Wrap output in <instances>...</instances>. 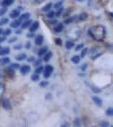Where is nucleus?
Instances as JSON below:
<instances>
[{
	"label": "nucleus",
	"instance_id": "obj_36",
	"mask_svg": "<svg viewBox=\"0 0 113 127\" xmlns=\"http://www.w3.org/2000/svg\"><path fill=\"white\" fill-rule=\"evenodd\" d=\"M62 5H63V1H59V2L54 3V9H58L60 7H62Z\"/></svg>",
	"mask_w": 113,
	"mask_h": 127
},
{
	"label": "nucleus",
	"instance_id": "obj_12",
	"mask_svg": "<svg viewBox=\"0 0 113 127\" xmlns=\"http://www.w3.org/2000/svg\"><path fill=\"white\" fill-rule=\"evenodd\" d=\"M33 21L31 20V19H27V20H24V23H22V28L23 29H26V28H28V27L31 26V24H32Z\"/></svg>",
	"mask_w": 113,
	"mask_h": 127
},
{
	"label": "nucleus",
	"instance_id": "obj_23",
	"mask_svg": "<svg viewBox=\"0 0 113 127\" xmlns=\"http://www.w3.org/2000/svg\"><path fill=\"white\" fill-rule=\"evenodd\" d=\"M76 18H77V16H71V17L67 18V19H65V21H63V24H70V23H72L74 20H76Z\"/></svg>",
	"mask_w": 113,
	"mask_h": 127
},
{
	"label": "nucleus",
	"instance_id": "obj_32",
	"mask_svg": "<svg viewBox=\"0 0 113 127\" xmlns=\"http://www.w3.org/2000/svg\"><path fill=\"white\" fill-rule=\"evenodd\" d=\"M2 35L3 36H9V35H11V29L10 28H8V29H6V30H3V33H2Z\"/></svg>",
	"mask_w": 113,
	"mask_h": 127
},
{
	"label": "nucleus",
	"instance_id": "obj_17",
	"mask_svg": "<svg viewBox=\"0 0 113 127\" xmlns=\"http://www.w3.org/2000/svg\"><path fill=\"white\" fill-rule=\"evenodd\" d=\"M51 57H52V52L48 51V52L43 55V61H44V62H48V61H50Z\"/></svg>",
	"mask_w": 113,
	"mask_h": 127
},
{
	"label": "nucleus",
	"instance_id": "obj_47",
	"mask_svg": "<svg viewBox=\"0 0 113 127\" xmlns=\"http://www.w3.org/2000/svg\"><path fill=\"white\" fill-rule=\"evenodd\" d=\"M56 43L58 45H60V46L62 45V42H61V39H60V38H56Z\"/></svg>",
	"mask_w": 113,
	"mask_h": 127
},
{
	"label": "nucleus",
	"instance_id": "obj_29",
	"mask_svg": "<svg viewBox=\"0 0 113 127\" xmlns=\"http://www.w3.org/2000/svg\"><path fill=\"white\" fill-rule=\"evenodd\" d=\"M43 69H44V66H42V65L36 66V68H35V73L36 74H41L42 72H43Z\"/></svg>",
	"mask_w": 113,
	"mask_h": 127
},
{
	"label": "nucleus",
	"instance_id": "obj_54",
	"mask_svg": "<svg viewBox=\"0 0 113 127\" xmlns=\"http://www.w3.org/2000/svg\"><path fill=\"white\" fill-rule=\"evenodd\" d=\"M16 9H17V10H19V11H21V10H23V7H22V6H19V7H17V8H16Z\"/></svg>",
	"mask_w": 113,
	"mask_h": 127
},
{
	"label": "nucleus",
	"instance_id": "obj_50",
	"mask_svg": "<svg viewBox=\"0 0 113 127\" xmlns=\"http://www.w3.org/2000/svg\"><path fill=\"white\" fill-rule=\"evenodd\" d=\"M42 1H43V0H33V2L36 3V5H37V3H41Z\"/></svg>",
	"mask_w": 113,
	"mask_h": 127
},
{
	"label": "nucleus",
	"instance_id": "obj_18",
	"mask_svg": "<svg viewBox=\"0 0 113 127\" xmlns=\"http://www.w3.org/2000/svg\"><path fill=\"white\" fill-rule=\"evenodd\" d=\"M48 51L49 50H48L46 46H43V47H41L39 51H37V55H39V56H43L45 53H46V52H48Z\"/></svg>",
	"mask_w": 113,
	"mask_h": 127
},
{
	"label": "nucleus",
	"instance_id": "obj_44",
	"mask_svg": "<svg viewBox=\"0 0 113 127\" xmlns=\"http://www.w3.org/2000/svg\"><path fill=\"white\" fill-rule=\"evenodd\" d=\"M6 41V36H3V35H0V44L2 43V42Z\"/></svg>",
	"mask_w": 113,
	"mask_h": 127
},
{
	"label": "nucleus",
	"instance_id": "obj_13",
	"mask_svg": "<svg viewBox=\"0 0 113 127\" xmlns=\"http://www.w3.org/2000/svg\"><path fill=\"white\" fill-rule=\"evenodd\" d=\"M65 46H66V48H67V50H72V48L75 47L74 41H67L65 43Z\"/></svg>",
	"mask_w": 113,
	"mask_h": 127
},
{
	"label": "nucleus",
	"instance_id": "obj_5",
	"mask_svg": "<svg viewBox=\"0 0 113 127\" xmlns=\"http://www.w3.org/2000/svg\"><path fill=\"white\" fill-rule=\"evenodd\" d=\"M19 71H21L22 75H26L31 72V66L28 64H25V65H22L21 68H19Z\"/></svg>",
	"mask_w": 113,
	"mask_h": 127
},
{
	"label": "nucleus",
	"instance_id": "obj_7",
	"mask_svg": "<svg viewBox=\"0 0 113 127\" xmlns=\"http://www.w3.org/2000/svg\"><path fill=\"white\" fill-rule=\"evenodd\" d=\"M19 16H21V11L17 10V9H15V10H12V11L9 12V17L12 18V19H17Z\"/></svg>",
	"mask_w": 113,
	"mask_h": 127
},
{
	"label": "nucleus",
	"instance_id": "obj_6",
	"mask_svg": "<svg viewBox=\"0 0 113 127\" xmlns=\"http://www.w3.org/2000/svg\"><path fill=\"white\" fill-rule=\"evenodd\" d=\"M39 26H40V23H39V21H33L32 24H31V26L28 27V29H30L31 33H35L36 30L39 29Z\"/></svg>",
	"mask_w": 113,
	"mask_h": 127
},
{
	"label": "nucleus",
	"instance_id": "obj_25",
	"mask_svg": "<svg viewBox=\"0 0 113 127\" xmlns=\"http://www.w3.org/2000/svg\"><path fill=\"white\" fill-rule=\"evenodd\" d=\"M74 127H81V120L80 118H78V117H76L74 120Z\"/></svg>",
	"mask_w": 113,
	"mask_h": 127
},
{
	"label": "nucleus",
	"instance_id": "obj_30",
	"mask_svg": "<svg viewBox=\"0 0 113 127\" xmlns=\"http://www.w3.org/2000/svg\"><path fill=\"white\" fill-rule=\"evenodd\" d=\"M9 23V18H1L0 19V26H3V25H6Z\"/></svg>",
	"mask_w": 113,
	"mask_h": 127
},
{
	"label": "nucleus",
	"instance_id": "obj_20",
	"mask_svg": "<svg viewBox=\"0 0 113 127\" xmlns=\"http://www.w3.org/2000/svg\"><path fill=\"white\" fill-rule=\"evenodd\" d=\"M14 1H15V0H2V1H1V5H2V7H9L14 3Z\"/></svg>",
	"mask_w": 113,
	"mask_h": 127
},
{
	"label": "nucleus",
	"instance_id": "obj_38",
	"mask_svg": "<svg viewBox=\"0 0 113 127\" xmlns=\"http://www.w3.org/2000/svg\"><path fill=\"white\" fill-rule=\"evenodd\" d=\"M83 48H84V44H83V43L78 44L77 46H75V50H76V51H80V50H83Z\"/></svg>",
	"mask_w": 113,
	"mask_h": 127
},
{
	"label": "nucleus",
	"instance_id": "obj_15",
	"mask_svg": "<svg viewBox=\"0 0 113 127\" xmlns=\"http://www.w3.org/2000/svg\"><path fill=\"white\" fill-rule=\"evenodd\" d=\"M52 8H53V5H52V3H51V2L50 3H46V5H45V6L42 8V11H43V12H49Z\"/></svg>",
	"mask_w": 113,
	"mask_h": 127
},
{
	"label": "nucleus",
	"instance_id": "obj_1",
	"mask_svg": "<svg viewBox=\"0 0 113 127\" xmlns=\"http://www.w3.org/2000/svg\"><path fill=\"white\" fill-rule=\"evenodd\" d=\"M87 34L95 41H102L106 36V29L104 26H94L89 28Z\"/></svg>",
	"mask_w": 113,
	"mask_h": 127
},
{
	"label": "nucleus",
	"instance_id": "obj_42",
	"mask_svg": "<svg viewBox=\"0 0 113 127\" xmlns=\"http://www.w3.org/2000/svg\"><path fill=\"white\" fill-rule=\"evenodd\" d=\"M14 48L15 50H22L23 46H22V44H16V45H14Z\"/></svg>",
	"mask_w": 113,
	"mask_h": 127
},
{
	"label": "nucleus",
	"instance_id": "obj_3",
	"mask_svg": "<svg viewBox=\"0 0 113 127\" xmlns=\"http://www.w3.org/2000/svg\"><path fill=\"white\" fill-rule=\"evenodd\" d=\"M53 71H54V69H53V66H52V65H45V68L43 69V75H44L45 79L50 78Z\"/></svg>",
	"mask_w": 113,
	"mask_h": 127
},
{
	"label": "nucleus",
	"instance_id": "obj_14",
	"mask_svg": "<svg viewBox=\"0 0 113 127\" xmlns=\"http://www.w3.org/2000/svg\"><path fill=\"white\" fill-rule=\"evenodd\" d=\"M30 17H31L30 12H25V14H23V15L19 16V17H18V19H19L21 21H23V20H27V19H30Z\"/></svg>",
	"mask_w": 113,
	"mask_h": 127
},
{
	"label": "nucleus",
	"instance_id": "obj_33",
	"mask_svg": "<svg viewBox=\"0 0 113 127\" xmlns=\"http://www.w3.org/2000/svg\"><path fill=\"white\" fill-rule=\"evenodd\" d=\"M49 86V81H42V82H40V87L41 88H45V87Z\"/></svg>",
	"mask_w": 113,
	"mask_h": 127
},
{
	"label": "nucleus",
	"instance_id": "obj_40",
	"mask_svg": "<svg viewBox=\"0 0 113 127\" xmlns=\"http://www.w3.org/2000/svg\"><path fill=\"white\" fill-rule=\"evenodd\" d=\"M100 126L101 127H109L110 124H109L107 121H101V123H100Z\"/></svg>",
	"mask_w": 113,
	"mask_h": 127
},
{
	"label": "nucleus",
	"instance_id": "obj_45",
	"mask_svg": "<svg viewBox=\"0 0 113 127\" xmlns=\"http://www.w3.org/2000/svg\"><path fill=\"white\" fill-rule=\"evenodd\" d=\"M16 39H17V37H11L8 39V43H14V42H16Z\"/></svg>",
	"mask_w": 113,
	"mask_h": 127
},
{
	"label": "nucleus",
	"instance_id": "obj_43",
	"mask_svg": "<svg viewBox=\"0 0 113 127\" xmlns=\"http://www.w3.org/2000/svg\"><path fill=\"white\" fill-rule=\"evenodd\" d=\"M41 60H37V61H34V65H35V68L36 66H40V65H41Z\"/></svg>",
	"mask_w": 113,
	"mask_h": 127
},
{
	"label": "nucleus",
	"instance_id": "obj_51",
	"mask_svg": "<svg viewBox=\"0 0 113 127\" xmlns=\"http://www.w3.org/2000/svg\"><path fill=\"white\" fill-rule=\"evenodd\" d=\"M51 97H52V96H51L50 93H48V95L45 96V98H46V99H48V100H50V99H51Z\"/></svg>",
	"mask_w": 113,
	"mask_h": 127
},
{
	"label": "nucleus",
	"instance_id": "obj_9",
	"mask_svg": "<svg viewBox=\"0 0 113 127\" xmlns=\"http://www.w3.org/2000/svg\"><path fill=\"white\" fill-rule=\"evenodd\" d=\"M92 100H93V102L95 103L96 106H98V107H101L102 105H103V101H102V99L100 97H97V96H94V97H92Z\"/></svg>",
	"mask_w": 113,
	"mask_h": 127
},
{
	"label": "nucleus",
	"instance_id": "obj_26",
	"mask_svg": "<svg viewBox=\"0 0 113 127\" xmlns=\"http://www.w3.org/2000/svg\"><path fill=\"white\" fill-rule=\"evenodd\" d=\"M9 68L12 69V70H17V69L21 68V65H19V63H9Z\"/></svg>",
	"mask_w": 113,
	"mask_h": 127
},
{
	"label": "nucleus",
	"instance_id": "obj_24",
	"mask_svg": "<svg viewBox=\"0 0 113 127\" xmlns=\"http://www.w3.org/2000/svg\"><path fill=\"white\" fill-rule=\"evenodd\" d=\"M87 17H88V15H87L86 12H81L80 15L78 16V20H80V21H84V20H86L87 19Z\"/></svg>",
	"mask_w": 113,
	"mask_h": 127
},
{
	"label": "nucleus",
	"instance_id": "obj_39",
	"mask_svg": "<svg viewBox=\"0 0 113 127\" xmlns=\"http://www.w3.org/2000/svg\"><path fill=\"white\" fill-rule=\"evenodd\" d=\"M54 16H56V12H54V11H51V10H50V11L48 12V18H50V19H52Z\"/></svg>",
	"mask_w": 113,
	"mask_h": 127
},
{
	"label": "nucleus",
	"instance_id": "obj_27",
	"mask_svg": "<svg viewBox=\"0 0 113 127\" xmlns=\"http://www.w3.org/2000/svg\"><path fill=\"white\" fill-rule=\"evenodd\" d=\"M81 52H80V54H79V57L80 59H83V57H85L86 56V54L88 53V48H86V47H84L83 50H80Z\"/></svg>",
	"mask_w": 113,
	"mask_h": 127
},
{
	"label": "nucleus",
	"instance_id": "obj_52",
	"mask_svg": "<svg viewBox=\"0 0 113 127\" xmlns=\"http://www.w3.org/2000/svg\"><path fill=\"white\" fill-rule=\"evenodd\" d=\"M27 61H28V62H33V61H34V57H30V59H27Z\"/></svg>",
	"mask_w": 113,
	"mask_h": 127
},
{
	"label": "nucleus",
	"instance_id": "obj_48",
	"mask_svg": "<svg viewBox=\"0 0 113 127\" xmlns=\"http://www.w3.org/2000/svg\"><path fill=\"white\" fill-rule=\"evenodd\" d=\"M61 127H70V126H69V123L65 121V123H62V124H61Z\"/></svg>",
	"mask_w": 113,
	"mask_h": 127
},
{
	"label": "nucleus",
	"instance_id": "obj_57",
	"mask_svg": "<svg viewBox=\"0 0 113 127\" xmlns=\"http://www.w3.org/2000/svg\"><path fill=\"white\" fill-rule=\"evenodd\" d=\"M76 1H78V2H84L85 0H76Z\"/></svg>",
	"mask_w": 113,
	"mask_h": 127
},
{
	"label": "nucleus",
	"instance_id": "obj_31",
	"mask_svg": "<svg viewBox=\"0 0 113 127\" xmlns=\"http://www.w3.org/2000/svg\"><path fill=\"white\" fill-rule=\"evenodd\" d=\"M3 93H5V84L2 82H0V97H2Z\"/></svg>",
	"mask_w": 113,
	"mask_h": 127
},
{
	"label": "nucleus",
	"instance_id": "obj_4",
	"mask_svg": "<svg viewBox=\"0 0 113 127\" xmlns=\"http://www.w3.org/2000/svg\"><path fill=\"white\" fill-rule=\"evenodd\" d=\"M1 105H2V108L6 110H9L11 109V103L9 101L8 98H2V100H1Z\"/></svg>",
	"mask_w": 113,
	"mask_h": 127
},
{
	"label": "nucleus",
	"instance_id": "obj_56",
	"mask_svg": "<svg viewBox=\"0 0 113 127\" xmlns=\"http://www.w3.org/2000/svg\"><path fill=\"white\" fill-rule=\"evenodd\" d=\"M2 33H3V29L0 27V35H2Z\"/></svg>",
	"mask_w": 113,
	"mask_h": 127
},
{
	"label": "nucleus",
	"instance_id": "obj_10",
	"mask_svg": "<svg viewBox=\"0 0 113 127\" xmlns=\"http://www.w3.org/2000/svg\"><path fill=\"white\" fill-rule=\"evenodd\" d=\"M10 53V48L9 47H1L0 48V56H6Z\"/></svg>",
	"mask_w": 113,
	"mask_h": 127
},
{
	"label": "nucleus",
	"instance_id": "obj_55",
	"mask_svg": "<svg viewBox=\"0 0 113 127\" xmlns=\"http://www.w3.org/2000/svg\"><path fill=\"white\" fill-rule=\"evenodd\" d=\"M86 66H87V65H86V64H84V65H83V66H81V70H83V71H84V70H85V69H86Z\"/></svg>",
	"mask_w": 113,
	"mask_h": 127
},
{
	"label": "nucleus",
	"instance_id": "obj_16",
	"mask_svg": "<svg viewBox=\"0 0 113 127\" xmlns=\"http://www.w3.org/2000/svg\"><path fill=\"white\" fill-rule=\"evenodd\" d=\"M63 28H65L63 24H56L54 26V33H61L63 30Z\"/></svg>",
	"mask_w": 113,
	"mask_h": 127
},
{
	"label": "nucleus",
	"instance_id": "obj_41",
	"mask_svg": "<svg viewBox=\"0 0 113 127\" xmlns=\"http://www.w3.org/2000/svg\"><path fill=\"white\" fill-rule=\"evenodd\" d=\"M92 89H93V91L95 92V93H100V92H101V89H100V88H97V87L92 86Z\"/></svg>",
	"mask_w": 113,
	"mask_h": 127
},
{
	"label": "nucleus",
	"instance_id": "obj_34",
	"mask_svg": "<svg viewBox=\"0 0 113 127\" xmlns=\"http://www.w3.org/2000/svg\"><path fill=\"white\" fill-rule=\"evenodd\" d=\"M7 10H8V9H7V7H2V8L0 9V16H3V15H5V14L7 12Z\"/></svg>",
	"mask_w": 113,
	"mask_h": 127
},
{
	"label": "nucleus",
	"instance_id": "obj_2",
	"mask_svg": "<svg viewBox=\"0 0 113 127\" xmlns=\"http://www.w3.org/2000/svg\"><path fill=\"white\" fill-rule=\"evenodd\" d=\"M88 51H89V56H90V59L92 60L97 59L98 56H101L102 54H103V52H102L98 47H93V48H90V50H88Z\"/></svg>",
	"mask_w": 113,
	"mask_h": 127
},
{
	"label": "nucleus",
	"instance_id": "obj_53",
	"mask_svg": "<svg viewBox=\"0 0 113 127\" xmlns=\"http://www.w3.org/2000/svg\"><path fill=\"white\" fill-rule=\"evenodd\" d=\"M21 33H22V29H16V34H17V35L21 34Z\"/></svg>",
	"mask_w": 113,
	"mask_h": 127
},
{
	"label": "nucleus",
	"instance_id": "obj_37",
	"mask_svg": "<svg viewBox=\"0 0 113 127\" xmlns=\"http://www.w3.org/2000/svg\"><path fill=\"white\" fill-rule=\"evenodd\" d=\"M6 73L8 74V75H11V77H12V75H14V70H12V69H10V68L6 69Z\"/></svg>",
	"mask_w": 113,
	"mask_h": 127
},
{
	"label": "nucleus",
	"instance_id": "obj_49",
	"mask_svg": "<svg viewBox=\"0 0 113 127\" xmlns=\"http://www.w3.org/2000/svg\"><path fill=\"white\" fill-rule=\"evenodd\" d=\"M26 36L28 38H32V37H34V36H36V35H34V33H30V34H27Z\"/></svg>",
	"mask_w": 113,
	"mask_h": 127
},
{
	"label": "nucleus",
	"instance_id": "obj_58",
	"mask_svg": "<svg viewBox=\"0 0 113 127\" xmlns=\"http://www.w3.org/2000/svg\"><path fill=\"white\" fill-rule=\"evenodd\" d=\"M0 48H1V46H0Z\"/></svg>",
	"mask_w": 113,
	"mask_h": 127
},
{
	"label": "nucleus",
	"instance_id": "obj_21",
	"mask_svg": "<svg viewBox=\"0 0 113 127\" xmlns=\"http://www.w3.org/2000/svg\"><path fill=\"white\" fill-rule=\"evenodd\" d=\"M80 57H79V55H74L71 57V62L74 63V64H79L80 63Z\"/></svg>",
	"mask_w": 113,
	"mask_h": 127
},
{
	"label": "nucleus",
	"instance_id": "obj_22",
	"mask_svg": "<svg viewBox=\"0 0 113 127\" xmlns=\"http://www.w3.org/2000/svg\"><path fill=\"white\" fill-rule=\"evenodd\" d=\"M26 54L24 53H21V54H18V55H16V61H23V60H26Z\"/></svg>",
	"mask_w": 113,
	"mask_h": 127
},
{
	"label": "nucleus",
	"instance_id": "obj_11",
	"mask_svg": "<svg viewBox=\"0 0 113 127\" xmlns=\"http://www.w3.org/2000/svg\"><path fill=\"white\" fill-rule=\"evenodd\" d=\"M21 25H22V21L19 20V19H15V20H14L11 24H10V27H12V28H16V29H17L18 27H21Z\"/></svg>",
	"mask_w": 113,
	"mask_h": 127
},
{
	"label": "nucleus",
	"instance_id": "obj_28",
	"mask_svg": "<svg viewBox=\"0 0 113 127\" xmlns=\"http://www.w3.org/2000/svg\"><path fill=\"white\" fill-rule=\"evenodd\" d=\"M31 80H32V81H34V82H37V81H40V74L34 73L32 77H31Z\"/></svg>",
	"mask_w": 113,
	"mask_h": 127
},
{
	"label": "nucleus",
	"instance_id": "obj_8",
	"mask_svg": "<svg viewBox=\"0 0 113 127\" xmlns=\"http://www.w3.org/2000/svg\"><path fill=\"white\" fill-rule=\"evenodd\" d=\"M43 41H44V38H43V35H36L35 36V45H37V46H41L42 44H43Z\"/></svg>",
	"mask_w": 113,
	"mask_h": 127
},
{
	"label": "nucleus",
	"instance_id": "obj_19",
	"mask_svg": "<svg viewBox=\"0 0 113 127\" xmlns=\"http://www.w3.org/2000/svg\"><path fill=\"white\" fill-rule=\"evenodd\" d=\"M10 63V59L9 57H6V56H3V57H1L0 59V64L1 65H7Z\"/></svg>",
	"mask_w": 113,
	"mask_h": 127
},
{
	"label": "nucleus",
	"instance_id": "obj_35",
	"mask_svg": "<svg viewBox=\"0 0 113 127\" xmlns=\"http://www.w3.org/2000/svg\"><path fill=\"white\" fill-rule=\"evenodd\" d=\"M106 115H107V116H110V117L113 115V109H112V107H110V108H107V109H106Z\"/></svg>",
	"mask_w": 113,
	"mask_h": 127
},
{
	"label": "nucleus",
	"instance_id": "obj_46",
	"mask_svg": "<svg viewBox=\"0 0 113 127\" xmlns=\"http://www.w3.org/2000/svg\"><path fill=\"white\" fill-rule=\"evenodd\" d=\"M24 47L26 48V50H30V48H31V43H30V42H27L26 44H25V46H24Z\"/></svg>",
	"mask_w": 113,
	"mask_h": 127
}]
</instances>
